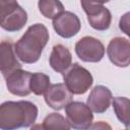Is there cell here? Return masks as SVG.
I'll return each mask as SVG.
<instances>
[{
  "mask_svg": "<svg viewBox=\"0 0 130 130\" xmlns=\"http://www.w3.org/2000/svg\"><path fill=\"white\" fill-rule=\"evenodd\" d=\"M86 130H112V127L107 122L98 121L95 123H92Z\"/></svg>",
  "mask_w": 130,
  "mask_h": 130,
  "instance_id": "ffe728a7",
  "label": "cell"
},
{
  "mask_svg": "<svg viewBox=\"0 0 130 130\" xmlns=\"http://www.w3.org/2000/svg\"><path fill=\"white\" fill-rule=\"evenodd\" d=\"M112 99V91L107 86L96 85L91 89L89 95L87 96L86 105L92 112L102 114L109 109Z\"/></svg>",
  "mask_w": 130,
  "mask_h": 130,
  "instance_id": "4fadbf2b",
  "label": "cell"
},
{
  "mask_svg": "<svg viewBox=\"0 0 130 130\" xmlns=\"http://www.w3.org/2000/svg\"><path fill=\"white\" fill-rule=\"evenodd\" d=\"M49 63L52 69L58 73L66 72L72 65V55L68 48L58 44L52 48Z\"/></svg>",
  "mask_w": 130,
  "mask_h": 130,
  "instance_id": "5bb4252c",
  "label": "cell"
},
{
  "mask_svg": "<svg viewBox=\"0 0 130 130\" xmlns=\"http://www.w3.org/2000/svg\"><path fill=\"white\" fill-rule=\"evenodd\" d=\"M16 57L14 45L10 41H2L0 45V69L5 79L14 71L21 69V64Z\"/></svg>",
  "mask_w": 130,
  "mask_h": 130,
  "instance_id": "7c38bea8",
  "label": "cell"
},
{
  "mask_svg": "<svg viewBox=\"0 0 130 130\" xmlns=\"http://www.w3.org/2000/svg\"><path fill=\"white\" fill-rule=\"evenodd\" d=\"M43 126L46 130H70V125L59 113H50L45 117L43 121Z\"/></svg>",
  "mask_w": 130,
  "mask_h": 130,
  "instance_id": "e0dca14e",
  "label": "cell"
},
{
  "mask_svg": "<svg viewBox=\"0 0 130 130\" xmlns=\"http://www.w3.org/2000/svg\"><path fill=\"white\" fill-rule=\"evenodd\" d=\"M72 98L73 94L64 83L51 84L44 94L46 104L56 111L66 108L72 102Z\"/></svg>",
  "mask_w": 130,
  "mask_h": 130,
  "instance_id": "30bf717a",
  "label": "cell"
},
{
  "mask_svg": "<svg viewBox=\"0 0 130 130\" xmlns=\"http://www.w3.org/2000/svg\"><path fill=\"white\" fill-rule=\"evenodd\" d=\"M87 16V21L95 30H107L112 22V14L103 2H80Z\"/></svg>",
  "mask_w": 130,
  "mask_h": 130,
  "instance_id": "5b68a950",
  "label": "cell"
},
{
  "mask_svg": "<svg viewBox=\"0 0 130 130\" xmlns=\"http://www.w3.org/2000/svg\"><path fill=\"white\" fill-rule=\"evenodd\" d=\"M114 112L118 120L126 126L130 124V99L125 96H116L112 102Z\"/></svg>",
  "mask_w": 130,
  "mask_h": 130,
  "instance_id": "9a60e30c",
  "label": "cell"
},
{
  "mask_svg": "<svg viewBox=\"0 0 130 130\" xmlns=\"http://www.w3.org/2000/svg\"><path fill=\"white\" fill-rule=\"evenodd\" d=\"M49 38V30L43 23L28 26L24 35L14 44L17 58L25 64L36 63L40 59Z\"/></svg>",
  "mask_w": 130,
  "mask_h": 130,
  "instance_id": "7a4b0ae2",
  "label": "cell"
},
{
  "mask_svg": "<svg viewBox=\"0 0 130 130\" xmlns=\"http://www.w3.org/2000/svg\"><path fill=\"white\" fill-rule=\"evenodd\" d=\"M26 21L27 13L17 1L0 2V25L3 29L9 32L18 31Z\"/></svg>",
  "mask_w": 130,
  "mask_h": 130,
  "instance_id": "3957f363",
  "label": "cell"
},
{
  "mask_svg": "<svg viewBox=\"0 0 130 130\" xmlns=\"http://www.w3.org/2000/svg\"><path fill=\"white\" fill-rule=\"evenodd\" d=\"M50 77L42 72H36L31 74L30 78V90L36 95L45 94L50 87Z\"/></svg>",
  "mask_w": 130,
  "mask_h": 130,
  "instance_id": "ac0fdd59",
  "label": "cell"
},
{
  "mask_svg": "<svg viewBox=\"0 0 130 130\" xmlns=\"http://www.w3.org/2000/svg\"><path fill=\"white\" fill-rule=\"evenodd\" d=\"M38 112V107L28 101L4 102L0 106V129L17 130L32 126Z\"/></svg>",
  "mask_w": 130,
  "mask_h": 130,
  "instance_id": "6da1fadb",
  "label": "cell"
},
{
  "mask_svg": "<svg viewBox=\"0 0 130 130\" xmlns=\"http://www.w3.org/2000/svg\"><path fill=\"white\" fill-rule=\"evenodd\" d=\"M126 130H130V124L128 126H126Z\"/></svg>",
  "mask_w": 130,
  "mask_h": 130,
  "instance_id": "7402d4cb",
  "label": "cell"
},
{
  "mask_svg": "<svg viewBox=\"0 0 130 130\" xmlns=\"http://www.w3.org/2000/svg\"><path fill=\"white\" fill-rule=\"evenodd\" d=\"M107 55L115 66L128 67L130 65V41L123 37L112 39L107 47Z\"/></svg>",
  "mask_w": 130,
  "mask_h": 130,
  "instance_id": "ba28073f",
  "label": "cell"
},
{
  "mask_svg": "<svg viewBox=\"0 0 130 130\" xmlns=\"http://www.w3.org/2000/svg\"><path fill=\"white\" fill-rule=\"evenodd\" d=\"M105 51L103 43L90 36H85L79 39L75 44V53L83 62H100L105 56Z\"/></svg>",
  "mask_w": 130,
  "mask_h": 130,
  "instance_id": "52a82bcc",
  "label": "cell"
},
{
  "mask_svg": "<svg viewBox=\"0 0 130 130\" xmlns=\"http://www.w3.org/2000/svg\"><path fill=\"white\" fill-rule=\"evenodd\" d=\"M81 23L78 16L71 11H64L53 20V28L60 37L70 39L80 30Z\"/></svg>",
  "mask_w": 130,
  "mask_h": 130,
  "instance_id": "9c48e42d",
  "label": "cell"
},
{
  "mask_svg": "<svg viewBox=\"0 0 130 130\" xmlns=\"http://www.w3.org/2000/svg\"><path fill=\"white\" fill-rule=\"evenodd\" d=\"M64 84L72 94H83L92 85L91 73L78 63H74L63 73Z\"/></svg>",
  "mask_w": 130,
  "mask_h": 130,
  "instance_id": "277c9868",
  "label": "cell"
},
{
  "mask_svg": "<svg viewBox=\"0 0 130 130\" xmlns=\"http://www.w3.org/2000/svg\"><path fill=\"white\" fill-rule=\"evenodd\" d=\"M29 130H46L43 126V124H34Z\"/></svg>",
  "mask_w": 130,
  "mask_h": 130,
  "instance_id": "44dd1931",
  "label": "cell"
},
{
  "mask_svg": "<svg viewBox=\"0 0 130 130\" xmlns=\"http://www.w3.org/2000/svg\"><path fill=\"white\" fill-rule=\"evenodd\" d=\"M31 74L28 71L18 69L11 73L6 80V87L8 91L14 95L25 96L28 95L30 90V78Z\"/></svg>",
  "mask_w": 130,
  "mask_h": 130,
  "instance_id": "8fae6325",
  "label": "cell"
},
{
  "mask_svg": "<svg viewBox=\"0 0 130 130\" xmlns=\"http://www.w3.org/2000/svg\"><path fill=\"white\" fill-rule=\"evenodd\" d=\"M40 12L49 19H55L64 12L62 2L58 0H41L38 2Z\"/></svg>",
  "mask_w": 130,
  "mask_h": 130,
  "instance_id": "2e32d148",
  "label": "cell"
},
{
  "mask_svg": "<svg viewBox=\"0 0 130 130\" xmlns=\"http://www.w3.org/2000/svg\"><path fill=\"white\" fill-rule=\"evenodd\" d=\"M65 113L70 127L74 130H86L92 124V111L82 102H71L65 108Z\"/></svg>",
  "mask_w": 130,
  "mask_h": 130,
  "instance_id": "8992f818",
  "label": "cell"
},
{
  "mask_svg": "<svg viewBox=\"0 0 130 130\" xmlns=\"http://www.w3.org/2000/svg\"><path fill=\"white\" fill-rule=\"evenodd\" d=\"M119 28L130 38V11L124 13L119 20Z\"/></svg>",
  "mask_w": 130,
  "mask_h": 130,
  "instance_id": "d6986e66",
  "label": "cell"
}]
</instances>
